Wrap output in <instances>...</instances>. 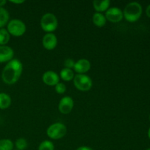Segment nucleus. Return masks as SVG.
Wrapping results in <instances>:
<instances>
[{
    "instance_id": "nucleus-8",
    "label": "nucleus",
    "mask_w": 150,
    "mask_h": 150,
    "mask_svg": "<svg viewBox=\"0 0 150 150\" xmlns=\"http://www.w3.org/2000/svg\"><path fill=\"white\" fill-rule=\"evenodd\" d=\"M74 107V101L71 97L65 96L61 99L59 103V110L63 114H68Z\"/></svg>"
},
{
    "instance_id": "nucleus-26",
    "label": "nucleus",
    "mask_w": 150,
    "mask_h": 150,
    "mask_svg": "<svg viewBox=\"0 0 150 150\" xmlns=\"http://www.w3.org/2000/svg\"><path fill=\"white\" fill-rule=\"evenodd\" d=\"M10 2L13 3V4H22V3L24 2V1H22V0H21V1H10Z\"/></svg>"
},
{
    "instance_id": "nucleus-1",
    "label": "nucleus",
    "mask_w": 150,
    "mask_h": 150,
    "mask_svg": "<svg viewBox=\"0 0 150 150\" xmlns=\"http://www.w3.org/2000/svg\"><path fill=\"white\" fill-rule=\"evenodd\" d=\"M23 71V64L17 59H13L8 62L1 73V79L5 83L12 85L20 79Z\"/></svg>"
},
{
    "instance_id": "nucleus-31",
    "label": "nucleus",
    "mask_w": 150,
    "mask_h": 150,
    "mask_svg": "<svg viewBox=\"0 0 150 150\" xmlns=\"http://www.w3.org/2000/svg\"><path fill=\"white\" fill-rule=\"evenodd\" d=\"M16 150H17V149H16Z\"/></svg>"
},
{
    "instance_id": "nucleus-23",
    "label": "nucleus",
    "mask_w": 150,
    "mask_h": 150,
    "mask_svg": "<svg viewBox=\"0 0 150 150\" xmlns=\"http://www.w3.org/2000/svg\"><path fill=\"white\" fill-rule=\"evenodd\" d=\"M75 65V62L72 59H67L64 62V68H68L73 70Z\"/></svg>"
},
{
    "instance_id": "nucleus-20",
    "label": "nucleus",
    "mask_w": 150,
    "mask_h": 150,
    "mask_svg": "<svg viewBox=\"0 0 150 150\" xmlns=\"http://www.w3.org/2000/svg\"><path fill=\"white\" fill-rule=\"evenodd\" d=\"M16 147L17 150H25L27 148L28 143L26 139H23V138H19L16 141Z\"/></svg>"
},
{
    "instance_id": "nucleus-29",
    "label": "nucleus",
    "mask_w": 150,
    "mask_h": 150,
    "mask_svg": "<svg viewBox=\"0 0 150 150\" xmlns=\"http://www.w3.org/2000/svg\"><path fill=\"white\" fill-rule=\"evenodd\" d=\"M146 150H150V148H149V149H146Z\"/></svg>"
},
{
    "instance_id": "nucleus-13",
    "label": "nucleus",
    "mask_w": 150,
    "mask_h": 150,
    "mask_svg": "<svg viewBox=\"0 0 150 150\" xmlns=\"http://www.w3.org/2000/svg\"><path fill=\"white\" fill-rule=\"evenodd\" d=\"M111 1L109 0H103V1H99V0H95L93 1L94 9L97 11V13H101L102 12H106L109 9Z\"/></svg>"
},
{
    "instance_id": "nucleus-22",
    "label": "nucleus",
    "mask_w": 150,
    "mask_h": 150,
    "mask_svg": "<svg viewBox=\"0 0 150 150\" xmlns=\"http://www.w3.org/2000/svg\"><path fill=\"white\" fill-rule=\"evenodd\" d=\"M55 91L58 94H64L66 92V86L63 83H57L55 86Z\"/></svg>"
},
{
    "instance_id": "nucleus-9",
    "label": "nucleus",
    "mask_w": 150,
    "mask_h": 150,
    "mask_svg": "<svg viewBox=\"0 0 150 150\" xmlns=\"http://www.w3.org/2000/svg\"><path fill=\"white\" fill-rule=\"evenodd\" d=\"M59 76L57 73L51 70H48L45 73H43L42 75V81L45 84L48 85V86H54L59 83Z\"/></svg>"
},
{
    "instance_id": "nucleus-27",
    "label": "nucleus",
    "mask_w": 150,
    "mask_h": 150,
    "mask_svg": "<svg viewBox=\"0 0 150 150\" xmlns=\"http://www.w3.org/2000/svg\"><path fill=\"white\" fill-rule=\"evenodd\" d=\"M7 1L5 0H0V7H3V6L5 5Z\"/></svg>"
},
{
    "instance_id": "nucleus-21",
    "label": "nucleus",
    "mask_w": 150,
    "mask_h": 150,
    "mask_svg": "<svg viewBox=\"0 0 150 150\" xmlns=\"http://www.w3.org/2000/svg\"><path fill=\"white\" fill-rule=\"evenodd\" d=\"M38 150H54V145L50 141L45 140L40 144Z\"/></svg>"
},
{
    "instance_id": "nucleus-19",
    "label": "nucleus",
    "mask_w": 150,
    "mask_h": 150,
    "mask_svg": "<svg viewBox=\"0 0 150 150\" xmlns=\"http://www.w3.org/2000/svg\"><path fill=\"white\" fill-rule=\"evenodd\" d=\"M14 144L10 139H4L0 140V150H13Z\"/></svg>"
},
{
    "instance_id": "nucleus-24",
    "label": "nucleus",
    "mask_w": 150,
    "mask_h": 150,
    "mask_svg": "<svg viewBox=\"0 0 150 150\" xmlns=\"http://www.w3.org/2000/svg\"><path fill=\"white\" fill-rule=\"evenodd\" d=\"M76 150H94V149H92V148L89 147V146H80V147H79Z\"/></svg>"
},
{
    "instance_id": "nucleus-10",
    "label": "nucleus",
    "mask_w": 150,
    "mask_h": 150,
    "mask_svg": "<svg viewBox=\"0 0 150 150\" xmlns=\"http://www.w3.org/2000/svg\"><path fill=\"white\" fill-rule=\"evenodd\" d=\"M90 68L91 63L89 60L86 59H80L75 62L73 70L78 74H85L90 70Z\"/></svg>"
},
{
    "instance_id": "nucleus-18",
    "label": "nucleus",
    "mask_w": 150,
    "mask_h": 150,
    "mask_svg": "<svg viewBox=\"0 0 150 150\" xmlns=\"http://www.w3.org/2000/svg\"><path fill=\"white\" fill-rule=\"evenodd\" d=\"M10 39V35L4 28L0 29V45H6Z\"/></svg>"
},
{
    "instance_id": "nucleus-30",
    "label": "nucleus",
    "mask_w": 150,
    "mask_h": 150,
    "mask_svg": "<svg viewBox=\"0 0 150 150\" xmlns=\"http://www.w3.org/2000/svg\"><path fill=\"white\" fill-rule=\"evenodd\" d=\"M149 120H150V115H149Z\"/></svg>"
},
{
    "instance_id": "nucleus-11",
    "label": "nucleus",
    "mask_w": 150,
    "mask_h": 150,
    "mask_svg": "<svg viewBox=\"0 0 150 150\" xmlns=\"http://www.w3.org/2000/svg\"><path fill=\"white\" fill-rule=\"evenodd\" d=\"M42 45L45 49L51 51L57 45V38L54 33H47L42 38Z\"/></svg>"
},
{
    "instance_id": "nucleus-5",
    "label": "nucleus",
    "mask_w": 150,
    "mask_h": 150,
    "mask_svg": "<svg viewBox=\"0 0 150 150\" xmlns=\"http://www.w3.org/2000/svg\"><path fill=\"white\" fill-rule=\"evenodd\" d=\"M46 132L47 135L50 139L57 140L65 136L67 133V127L62 123H54L48 127Z\"/></svg>"
},
{
    "instance_id": "nucleus-4",
    "label": "nucleus",
    "mask_w": 150,
    "mask_h": 150,
    "mask_svg": "<svg viewBox=\"0 0 150 150\" xmlns=\"http://www.w3.org/2000/svg\"><path fill=\"white\" fill-rule=\"evenodd\" d=\"M7 30L10 35L21 37L26 32V26L22 21L19 19H13L7 23Z\"/></svg>"
},
{
    "instance_id": "nucleus-28",
    "label": "nucleus",
    "mask_w": 150,
    "mask_h": 150,
    "mask_svg": "<svg viewBox=\"0 0 150 150\" xmlns=\"http://www.w3.org/2000/svg\"><path fill=\"white\" fill-rule=\"evenodd\" d=\"M148 137H149V139H150V127L149 130H148Z\"/></svg>"
},
{
    "instance_id": "nucleus-3",
    "label": "nucleus",
    "mask_w": 150,
    "mask_h": 150,
    "mask_svg": "<svg viewBox=\"0 0 150 150\" xmlns=\"http://www.w3.org/2000/svg\"><path fill=\"white\" fill-rule=\"evenodd\" d=\"M40 26L44 32H46L48 33H52L57 29L58 20L55 15H54L53 13H45L41 18Z\"/></svg>"
},
{
    "instance_id": "nucleus-15",
    "label": "nucleus",
    "mask_w": 150,
    "mask_h": 150,
    "mask_svg": "<svg viewBox=\"0 0 150 150\" xmlns=\"http://www.w3.org/2000/svg\"><path fill=\"white\" fill-rule=\"evenodd\" d=\"M11 98L7 94L0 93V109H6L11 105Z\"/></svg>"
},
{
    "instance_id": "nucleus-6",
    "label": "nucleus",
    "mask_w": 150,
    "mask_h": 150,
    "mask_svg": "<svg viewBox=\"0 0 150 150\" xmlns=\"http://www.w3.org/2000/svg\"><path fill=\"white\" fill-rule=\"evenodd\" d=\"M73 84L79 90L86 92L92 88V81L87 75L77 74L74 76L73 79Z\"/></svg>"
},
{
    "instance_id": "nucleus-14",
    "label": "nucleus",
    "mask_w": 150,
    "mask_h": 150,
    "mask_svg": "<svg viewBox=\"0 0 150 150\" xmlns=\"http://www.w3.org/2000/svg\"><path fill=\"white\" fill-rule=\"evenodd\" d=\"M106 18L101 13H95L92 17V22L98 27H103L106 23Z\"/></svg>"
},
{
    "instance_id": "nucleus-7",
    "label": "nucleus",
    "mask_w": 150,
    "mask_h": 150,
    "mask_svg": "<svg viewBox=\"0 0 150 150\" xmlns=\"http://www.w3.org/2000/svg\"><path fill=\"white\" fill-rule=\"evenodd\" d=\"M105 17L106 20L111 23H118L123 19V12L118 7H110L105 12Z\"/></svg>"
},
{
    "instance_id": "nucleus-16",
    "label": "nucleus",
    "mask_w": 150,
    "mask_h": 150,
    "mask_svg": "<svg viewBox=\"0 0 150 150\" xmlns=\"http://www.w3.org/2000/svg\"><path fill=\"white\" fill-rule=\"evenodd\" d=\"M60 77L64 81H70L74 79V72L73 70L68 68H63L60 72Z\"/></svg>"
},
{
    "instance_id": "nucleus-12",
    "label": "nucleus",
    "mask_w": 150,
    "mask_h": 150,
    "mask_svg": "<svg viewBox=\"0 0 150 150\" xmlns=\"http://www.w3.org/2000/svg\"><path fill=\"white\" fill-rule=\"evenodd\" d=\"M14 57V51L7 45H0V63L8 62Z\"/></svg>"
},
{
    "instance_id": "nucleus-2",
    "label": "nucleus",
    "mask_w": 150,
    "mask_h": 150,
    "mask_svg": "<svg viewBox=\"0 0 150 150\" xmlns=\"http://www.w3.org/2000/svg\"><path fill=\"white\" fill-rule=\"evenodd\" d=\"M123 12V16L126 21L129 22H136L139 20L142 15V6L136 1L130 2L126 5Z\"/></svg>"
},
{
    "instance_id": "nucleus-17",
    "label": "nucleus",
    "mask_w": 150,
    "mask_h": 150,
    "mask_svg": "<svg viewBox=\"0 0 150 150\" xmlns=\"http://www.w3.org/2000/svg\"><path fill=\"white\" fill-rule=\"evenodd\" d=\"M9 13L4 7H0V29L4 27L9 22Z\"/></svg>"
},
{
    "instance_id": "nucleus-25",
    "label": "nucleus",
    "mask_w": 150,
    "mask_h": 150,
    "mask_svg": "<svg viewBox=\"0 0 150 150\" xmlns=\"http://www.w3.org/2000/svg\"><path fill=\"white\" fill-rule=\"evenodd\" d=\"M146 16H147L148 17L150 18V4H149V5L147 6V7H146Z\"/></svg>"
}]
</instances>
